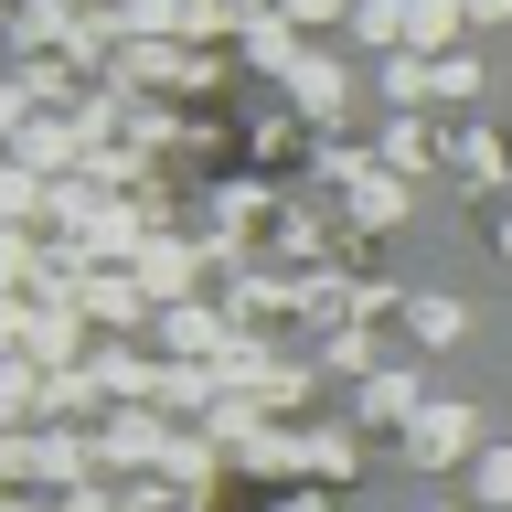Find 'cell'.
Returning a JSON list of instances; mask_svg holds the SVG:
<instances>
[{"label": "cell", "instance_id": "cell-1", "mask_svg": "<svg viewBox=\"0 0 512 512\" xmlns=\"http://www.w3.org/2000/svg\"><path fill=\"white\" fill-rule=\"evenodd\" d=\"M480 491H491V502H512V448H491V459H480Z\"/></svg>", "mask_w": 512, "mask_h": 512}]
</instances>
